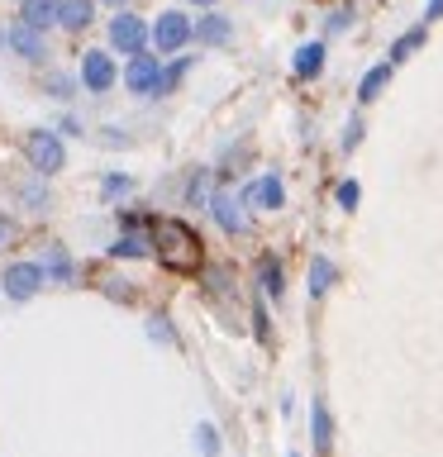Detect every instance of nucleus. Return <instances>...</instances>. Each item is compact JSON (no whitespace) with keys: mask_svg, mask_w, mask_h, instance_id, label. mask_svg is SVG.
Returning a JSON list of instances; mask_svg holds the SVG:
<instances>
[{"mask_svg":"<svg viewBox=\"0 0 443 457\" xmlns=\"http://www.w3.org/2000/svg\"><path fill=\"white\" fill-rule=\"evenodd\" d=\"M243 205H248V210H263V214L281 210V205H286V181L277 177V171H267V177H253L248 186H243Z\"/></svg>","mask_w":443,"mask_h":457,"instance_id":"8","label":"nucleus"},{"mask_svg":"<svg viewBox=\"0 0 443 457\" xmlns=\"http://www.w3.org/2000/svg\"><path fill=\"white\" fill-rule=\"evenodd\" d=\"M424 43H429V24H414V29H405L400 38H391V48H386V62H391V67H400L405 57H414V53H420Z\"/></svg>","mask_w":443,"mask_h":457,"instance_id":"14","label":"nucleus"},{"mask_svg":"<svg viewBox=\"0 0 443 457\" xmlns=\"http://www.w3.org/2000/svg\"><path fill=\"white\" fill-rule=\"evenodd\" d=\"M43 281H48V271H43V262H10L5 271H0V291H5L14 305H24V300H34L43 291Z\"/></svg>","mask_w":443,"mask_h":457,"instance_id":"5","label":"nucleus"},{"mask_svg":"<svg viewBox=\"0 0 443 457\" xmlns=\"http://www.w3.org/2000/svg\"><path fill=\"white\" fill-rule=\"evenodd\" d=\"M253 328H257V338L267 343V310L263 305H253Z\"/></svg>","mask_w":443,"mask_h":457,"instance_id":"31","label":"nucleus"},{"mask_svg":"<svg viewBox=\"0 0 443 457\" xmlns=\"http://www.w3.org/2000/svg\"><path fill=\"white\" fill-rule=\"evenodd\" d=\"M324 62H329V43L324 38H305L296 48V57H291V71H296L300 81H314L324 71Z\"/></svg>","mask_w":443,"mask_h":457,"instance_id":"11","label":"nucleus"},{"mask_svg":"<svg viewBox=\"0 0 443 457\" xmlns=\"http://www.w3.org/2000/svg\"><path fill=\"white\" fill-rule=\"evenodd\" d=\"M257 286H263L267 300H281V295H286V267H281L272 253L263 257V262H257Z\"/></svg>","mask_w":443,"mask_h":457,"instance_id":"17","label":"nucleus"},{"mask_svg":"<svg viewBox=\"0 0 443 457\" xmlns=\"http://www.w3.org/2000/svg\"><path fill=\"white\" fill-rule=\"evenodd\" d=\"M391 77H396V67H391V62L367 67V71H363V81H357V100H363V105H372V100H381V91L391 86Z\"/></svg>","mask_w":443,"mask_h":457,"instance_id":"15","label":"nucleus"},{"mask_svg":"<svg viewBox=\"0 0 443 457\" xmlns=\"http://www.w3.org/2000/svg\"><path fill=\"white\" fill-rule=\"evenodd\" d=\"M43 86H48V96H53V100H71V96H77V81H71L67 71H53V77L43 81Z\"/></svg>","mask_w":443,"mask_h":457,"instance_id":"25","label":"nucleus"},{"mask_svg":"<svg viewBox=\"0 0 443 457\" xmlns=\"http://www.w3.org/2000/svg\"><path fill=\"white\" fill-rule=\"evenodd\" d=\"M334 286H339V267L329 262L324 253H314V257H310V295L320 300V295L334 291Z\"/></svg>","mask_w":443,"mask_h":457,"instance_id":"19","label":"nucleus"},{"mask_svg":"<svg viewBox=\"0 0 443 457\" xmlns=\"http://www.w3.org/2000/svg\"><path fill=\"white\" fill-rule=\"evenodd\" d=\"M196 43V20H186L181 10H163L153 20V48L157 57H181Z\"/></svg>","mask_w":443,"mask_h":457,"instance_id":"3","label":"nucleus"},{"mask_svg":"<svg viewBox=\"0 0 443 457\" xmlns=\"http://www.w3.org/2000/svg\"><path fill=\"white\" fill-rule=\"evenodd\" d=\"M124 91L129 96H157L163 91V57L157 53H134L124 62Z\"/></svg>","mask_w":443,"mask_h":457,"instance_id":"6","label":"nucleus"},{"mask_svg":"<svg viewBox=\"0 0 443 457\" xmlns=\"http://www.w3.org/2000/svg\"><path fill=\"white\" fill-rule=\"evenodd\" d=\"M10 238H14V220H10V214H0V248H5Z\"/></svg>","mask_w":443,"mask_h":457,"instance_id":"34","label":"nucleus"},{"mask_svg":"<svg viewBox=\"0 0 443 457\" xmlns=\"http://www.w3.org/2000/svg\"><path fill=\"white\" fill-rule=\"evenodd\" d=\"M0 48H10V34H0Z\"/></svg>","mask_w":443,"mask_h":457,"instance_id":"36","label":"nucleus"},{"mask_svg":"<svg viewBox=\"0 0 443 457\" xmlns=\"http://www.w3.org/2000/svg\"><path fill=\"white\" fill-rule=\"evenodd\" d=\"M57 134H63V138H77V134H81V124L67 114V120H57Z\"/></svg>","mask_w":443,"mask_h":457,"instance_id":"32","label":"nucleus"},{"mask_svg":"<svg viewBox=\"0 0 443 457\" xmlns=\"http://www.w3.org/2000/svg\"><path fill=\"white\" fill-rule=\"evenodd\" d=\"M348 24H353V10H348V5H339V10H329V20H324V34L334 38V34H343Z\"/></svg>","mask_w":443,"mask_h":457,"instance_id":"28","label":"nucleus"},{"mask_svg":"<svg viewBox=\"0 0 443 457\" xmlns=\"http://www.w3.org/2000/svg\"><path fill=\"white\" fill-rule=\"evenodd\" d=\"M148 43H153V24H143L134 10H120L110 20V48L114 53L134 57V53H148Z\"/></svg>","mask_w":443,"mask_h":457,"instance_id":"4","label":"nucleus"},{"mask_svg":"<svg viewBox=\"0 0 443 457\" xmlns=\"http://www.w3.org/2000/svg\"><path fill=\"white\" fill-rule=\"evenodd\" d=\"M20 24L48 34V29L57 24V0H24V5H20Z\"/></svg>","mask_w":443,"mask_h":457,"instance_id":"16","label":"nucleus"},{"mask_svg":"<svg viewBox=\"0 0 443 457\" xmlns=\"http://www.w3.org/2000/svg\"><path fill=\"white\" fill-rule=\"evenodd\" d=\"M43 271H48L53 281H63V286L77 281V267H71V257H67L63 248H48V257H43Z\"/></svg>","mask_w":443,"mask_h":457,"instance_id":"22","label":"nucleus"},{"mask_svg":"<svg viewBox=\"0 0 443 457\" xmlns=\"http://www.w3.org/2000/svg\"><path fill=\"white\" fill-rule=\"evenodd\" d=\"M110 257H120V262H124V257H129V262H138V257H153V243H143L134 228H124V234L110 243Z\"/></svg>","mask_w":443,"mask_h":457,"instance_id":"20","label":"nucleus"},{"mask_svg":"<svg viewBox=\"0 0 443 457\" xmlns=\"http://www.w3.org/2000/svg\"><path fill=\"white\" fill-rule=\"evenodd\" d=\"M153 257L177 277H196L205 267V248H200V234L181 220H153Z\"/></svg>","mask_w":443,"mask_h":457,"instance_id":"1","label":"nucleus"},{"mask_svg":"<svg viewBox=\"0 0 443 457\" xmlns=\"http://www.w3.org/2000/svg\"><path fill=\"white\" fill-rule=\"evenodd\" d=\"M186 77H191V57H177L171 67H163V91H157V96H171Z\"/></svg>","mask_w":443,"mask_h":457,"instance_id":"24","label":"nucleus"},{"mask_svg":"<svg viewBox=\"0 0 443 457\" xmlns=\"http://www.w3.org/2000/svg\"><path fill=\"white\" fill-rule=\"evenodd\" d=\"M186 5H200V10H214L220 0H186Z\"/></svg>","mask_w":443,"mask_h":457,"instance_id":"35","label":"nucleus"},{"mask_svg":"<svg viewBox=\"0 0 443 457\" xmlns=\"http://www.w3.org/2000/svg\"><path fill=\"white\" fill-rule=\"evenodd\" d=\"M129 191H134V177H129V171H105V177H100V200H105V205H120Z\"/></svg>","mask_w":443,"mask_h":457,"instance_id":"21","label":"nucleus"},{"mask_svg":"<svg viewBox=\"0 0 443 457\" xmlns=\"http://www.w3.org/2000/svg\"><path fill=\"white\" fill-rule=\"evenodd\" d=\"M148 338H157V343H171L177 334H171V324H167V320H157V314H153V320H148Z\"/></svg>","mask_w":443,"mask_h":457,"instance_id":"30","label":"nucleus"},{"mask_svg":"<svg viewBox=\"0 0 443 457\" xmlns=\"http://www.w3.org/2000/svg\"><path fill=\"white\" fill-rule=\"evenodd\" d=\"M443 20V0H424V24H434Z\"/></svg>","mask_w":443,"mask_h":457,"instance_id":"33","label":"nucleus"},{"mask_svg":"<svg viewBox=\"0 0 443 457\" xmlns=\"http://www.w3.org/2000/svg\"><path fill=\"white\" fill-rule=\"evenodd\" d=\"M196 43L200 48H229V43H234V20H229L224 10H205L196 20Z\"/></svg>","mask_w":443,"mask_h":457,"instance_id":"10","label":"nucleus"},{"mask_svg":"<svg viewBox=\"0 0 443 457\" xmlns=\"http://www.w3.org/2000/svg\"><path fill=\"white\" fill-rule=\"evenodd\" d=\"M191 443H196V453H200V457H220V428H214L210 420H200V424H196Z\"/></svg>","mask_w":443,"mask_h":457,"instance_id":"23","label":"nucleus"},{"mask_svg":"<svg viewBox=\"0 0 443 457\" xmlns=\"http://www.w3.org/2000/svg\"><path fill=\"white\" fill-rule=\"evenodd\" d=\"M334 195H339V210H357V200H363V186L348 177V181H339V191H334Z\"/></svg>","mask_w":443,"mask_h":457,"instance_id":"27","label":"nucleus"},{"mask_svg":"<svg viewBox=\"0 0 443 457\" xmlns=\"http://www.w3.org/2000/svg\"><path fill=\"white\" fill-rule=\"evenodd\" d=\"M24 162L38 171V177H57L67 167V143L57 129H29L24 134Z\"/></svg>","mask_w":443,"mask_h":457,"instance_id":"2","label":"nucleus"},{"mask_svg":"<svg viewBox=\"0 0 443 457\" xmlns=\"http://www.w3.org/2000/svg\"><path fill=\"white\" fill-rule=\"evenodd\" d=\"M81 86L91 96H105V91L120 86V67H114V57L105 48H91V53L81 57Z\"/></svg>","mask_w":443,"mask_h":457,"instance_id":"7","label":"nucleus"},{"mask_svg":"<svg viewBox=\"0 0 443 457\" xmlns=\"http://www.w3.org/2000/svg\"><path fill=\"white\" fill-rule=\"evenodd\" d=\"M210 214H214V224H220L229 238H238L243 228H248V214H243V195L214 191V195H210Z\"/></svg>","mask_w":443,"mask_h":457,"instance_id":"9","label":"nucleus"},{"mask_svg":"<svg viewBox=\"0 0 443 457\" xmlns=\"http://www.w3.org/2000/svg\"><path fill=\"white\" fill-rule=\"evenodd\" d=\"M310 438H314V453H320V457L334 448V420H329L324 400H314V405H310Z\"/></svg>","mask_w":443,"mask_h":457,"instance_id":"18","label":"nucleus"},{"mask_svg":"<svg viewBox=\"0 0 443 457\" xmlns=\"http://www.w3.org/2000/svg\"><path fill=\"white\" fill-rule=\"evenodd\" d=\"M363 138H367V124L353 114L348 129H343V138H339V148H343V153H353V148H363Z\"/></svg>","mask_w":443,"mask_h":457,"instance_id":"26","label":"nucleus"},{"mask_svg":"<svg viewBox=\"0 0 443 457\" xmlns=\"http://www.w3.org/2000/svg\"><path fill=\"white\" fill-rule=\"evenodd\" d=\"M186 205H210V195H205V171H196L191 186H186Z\"/></svg>","mask_w":443,"mask_h":457,"instance_id":"29","label":"nucleus"},{"mask_svg":"<svg viewBox=\"0 0 443 457\" xmlns=\"http://www.w3.org/2000/svg\"><path fill=\"white\" fill-rule=\"evenodd\" d=\"M10 53H20L24 62H43V57H48L43 34H38V29H29V24H20V20L10 24Z\"/></svg>","mask_w":443,"mask_h":457,"instance_id":"12","label":"nucleus"},{"mask_svg":"<svg viewBox=\"0 0 443 457\" xmlns=\"http://www.w3.org/2000/svg\"><path fill=\"white\" fill-rule=\"evenodd\" d=\"M91 20H96V0H57V29L81 34Z\"/></svg>","mask_w":443,"mask_h":457,"instance_id":"13","label":"nucleus"}]
</instances>
